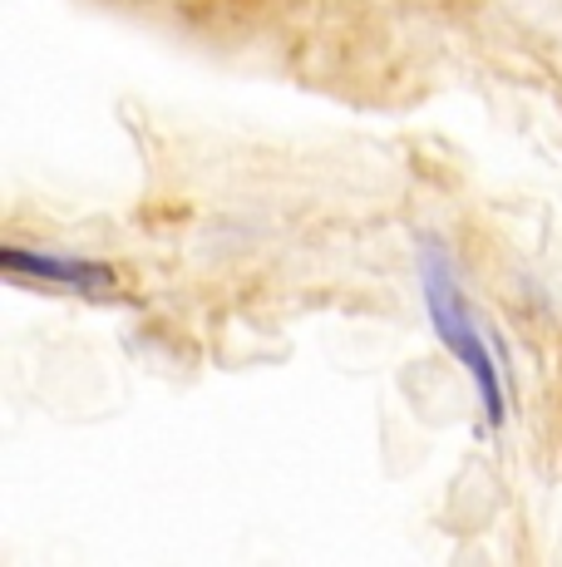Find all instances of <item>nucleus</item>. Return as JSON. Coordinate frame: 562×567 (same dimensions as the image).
<instances>
[{
  "mask_svg": "<svg viewBox=\"0 0 562 567\" xmlns=\"http://www.w3.org/2000/svg\"><path fill=\"white\" fill-rule=\"evenodd\" d=\"M419 297H425V316L429 326H435V336L445 341V351L454 361L464 365V375H469L473 395H479L483 405V420L489 424H503V375H499V361H493L489 351V336L479 331V321H473L469 301H464L459 281H454L449 261L439 247H425V257H419Z\"/></svg>",
  "mask_w": 562,
  "mask_h": 567,
  "instance_id": "1",
  "label": "nucleus"
},
{
  "mask_svg": "<svg viewBox=\"0 0 562 567\" xmlns=\"http://www.w3.org/2000/svg\"><path fill=\"white\" fill-rule=\"evenodd\" d=\"M6 281L15 287H40V291H64V297H118V271L100 257L80 252H40V247H6L0 252Z\"/></svg>",
  "mask_w": 562,
  "mask_h": 567,
  "instance_id": "2",
  "label": "nucleus"
}]
</instances>
